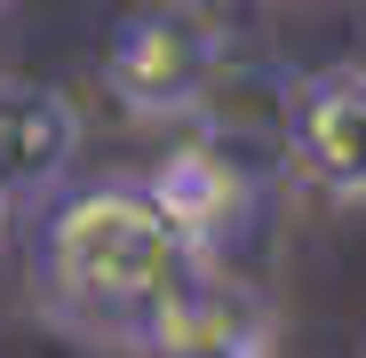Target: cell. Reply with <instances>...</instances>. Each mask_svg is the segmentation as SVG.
I'll return each mask as SVG.
<instances>
[{"label": "cell", "instance_id": "6da1fadb", "mask_svg": "<svg viewBox=\"0 0 366 358\" xmlns=\"http://www.w3.org/2000/svg\"><path fill=\"white\" fill-rule=\"evenodd\" d=\"M24 271H32V303L48 327H64L96 350L144 358V342L223 263L159 207L144 175H96V184H64L32 207Z\"/></svg>", "mask_w": 366, "mask_h": 358}, {"label": "cell", "instance_id": "7a4b0ae2", "mask_svg": "<svg viewBox=\"0 0 366 358\" xmlns=\"http://www.w3.org/2000/svg\"><path fill=\"white\" fill-rule=\"evenodd\" d=\"M215 80H223V24L207 9L159 0V9H136L112 24L104 88L119 96L128 119H192L207 111Z\"/></svg>", "mask_w": 366, "mask_h": 358}, {"label": "cell", "instance_id": "5b68a950", "mask_svg": "<svg viewBox=\"0 0 366 358\" xmlns=\"http://www.w3.org/2000/svg\"><path fill=\"white\" fill-rule=\"evenodd\" d=\"M72 159H80V111L48 80L0 72V199L32 215L48 192L72 184Z\"/></svg>", "mask_w": 366, "mask_h": 358}, {"label": "cell", "instance_id": "52a82bcc", "mask_svg": "<svg viewBox=\"0 0 366 358\" xmlns=\"http://www.w3.org/2000/svg\"><path fill=\"white\" fill-rule=\"evenodd\" d=\"M0 215H9V199H0Z\"/></svg>", "mask_w": 366, "mask_h": 358}, {"label": "cell", "instance_id": "277c9868", "mask_svg": "<svg viewBox=\"0 0 366 358\" xmlns=\"http://www.w3.org/2000/svg\"><path fill=\"white\" fill-rule=\"evenodd\" d=\"M144 184L159 192V207L192 231L215 263H231L263 231V175H255V159H239L215 136H183L175 151H159Z\"/></svg>", "mask_w": 366, "mask_h": 358}, {"label": "cell", "instance_id": "8992f818", "mask_svg": "<svg viewBox=\"0 0 366 358\" xmlns=\"http://www.w3.org/2000/svg\"><path fill=\"white\" fill-rule=\"evenodd\" d=\"M271 350H279L271 303L255 287H239L231 271H215L192 303L144 342V358H271Z\"/></svg>", "mask_w": 366, "mask_h": 358}, {"label": "cell", "instance_id": "3957f363", "mask_svg": "<svg viewBox=\"0 0 366 358\" xmlns=\"http://www.w3.org/2000/svg\"><path fill=\"white\" fill-rule=\"evenodd\" d=\"M287 167L335 207H366V64H319L287 88Z\"/></svg>", "mask_w": 366, "mask_h": 358}]
</instances>
